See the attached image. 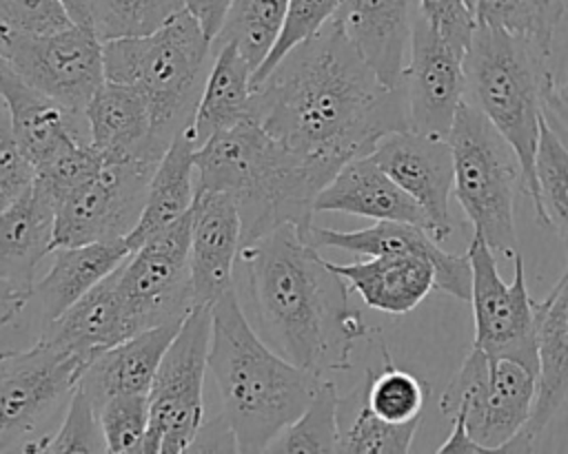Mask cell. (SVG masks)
<instances>
[{
  "label": "cell",
  "mask_w": 568,
  "mask_h": 454,
  "mask_svg": "<svg viewBox=\"0 0 568 454\" xmlns=\"http://www.w3.org/2000/svg\"><path fill=\"white\" fill-rule=\"evenodd\" d=\"M211 332V306H193L151 383L149 432L142 452H191L204 425V376L209 372Z\"/></svg>",
  "instance_id": "cell-8"
},
{
  "label": "cell",
  "mask_w": 568,
  "mask_h": 454,
  "mask_svg": "<svg viewBox=\"0 0 568 454\" xmlns=\"http://www.w3.org/2000/svg\"><path fill=\"white\" fill-rule=\"evenodd\" d=\"M91 146L104 157H140L160 162L166 148L153 135L151 109L142 91L104 80L84 109Z\"/></svg>",
  "instance_id": "cell-24"
},
{
  "label": "cell",
  "mask_w": 568,
  "mask_h": 454,
  "mask_svg": "<svg viewBox=\"0 0 568 454\" xmlns=\"http://www.w3.org/2000/svg\"><path fill=\"white\" fill-rule=\"evenodd\" d=\"M195 151L197 142L193 126L178 133L169 144L151 177L140 221L126 237L131 250H135L151 235L191 213L197 195Z\"/></svg>",
  "instance_id": "cell-29"
},
{
  "label": "cell",
  "mask_w": 568,
  "mask_h": 454,
  "mask_svg": "<svg viewBox=\"0 0 568 454\" xmlns=\"http://www.w3.org/2000/svg\"><path fill=\"white\" fill-rule=\"evenodd\" d=\"M371 157L424 208L430 235L444 241L453 233L448 202L455 186V162L448 137L410 128L395 131L377 142Z\"/></svg>",
  "instance_id": "cell-16"
},
{
  "label": "cell",
  "mask_w": 568,
  "mask_h": 454,
  "mask_svg": "<svg viewBox=\"0 0 568 454\" xmlns=\"http://www.w3.org/2000/svg\"><path fill=\"white\" fill-rule=\"evenodd\" d=\"M195 166L197 190H222L237 202L242 244L284 224H297L308 235L315 197L342 168L286 146L255 120L206 140L195 151Z\"/></svg>",
  "instance_id": "cell-3"
},
{
  "label": "cell",
  "mask_w": 568,
  "mask_h": 454,
  "mask_svg": "<svg viewBox=\"0 0 568 454\" xmlns=\"http://www.w3.org/2000/svg\"><path fill=\"white\" fill-rule=\"evenodd\" d=\"M87 361L40 337L27 350L0 357V452L22 450L71 401Z\"/></svg>",
  "instance_id": "cell-10"
},
{
  "label": "cell",
  "mask_w": 568,
  "mask_h": 454,
  "mask_svg": "<svg viewBox=\"0 0 568 454\" xmlns=\"http://www.w3.org/2000/svg\"><path fill=\"white\" fill-rule=\"evenodd\" d=\"M544 122L568 148V75L561 82L555 78L548 82L544 91Z\"/></svg>",
  "instance_id": "cell-45"
},
{
  "label": "cell",
  "mask_w": 568,
  "mask_h": 454,
  "mask_svg": "<svg viewBox=\"0 0 568 454\" xmlns=\"http://www.w3.org/2000/svg\"><path fill=\"white\" fill-rule=\"evenodd\" d=\"M213 51V64L193 120L197 148L215 133L251 120L253 66L235 44H220Z\"/></svg>",
  "instance_id": "cell-30"
},
{
  "label": "cell",
  "mask_w": 568,
  "mask_h": 454,
  "mask_svg": "<svg viewBox=\"0 0 568 454\" xmlns=\"http://www.w3.org/2000/svg\"><path fill=\"white\" fill-rule=\"evenodd\" d=\"M184 319L142 330L122 343L100 352L82 372L80 388L100 407L106 399L124 392H149L164 352Z\"/></svg>",
  "instance_id": "cell-27"
},
{
  "label": "cell",
  "mask_w": 568,
  "mask_h": 454,
  "mask_svg": "<svg viewBox=\"0 0 568 454\" xmlns=\"http://www.w3.org/2000/svg\"><path fill=\"white\" fill-rule=\"evenodd\" d=\"M237 266L251 326L277 354L304 370H351L355 343L377 332L351 310L346 279L320 257L297 224L242 244Z\"/></svg>",
  "instance_id": "cell-2"
},
{
  "label": "cell",
  "mask_w": 568,
  "mask_h": 454,
  "mask_svg": "<svg viewBox=\"0 0 568 454\" xmlns=\"http://www.w3.org/2000/svg\"><path fill=\"white\" fill-rule=\"evenodd\" d=\"M466 252L473 270V345L493 359H515L537 372L535 299L528 295L521 255L515 252V277L506 283L497 270L495 250L481 235L473 233Z\"/></svg>",
  "instance_id": "cell-12"
},
{
  "label": "cell",
  "mask_w": 568,
  "mask_h": 454,
  "mask_svg": "<svg viewBox=\"0 0 568 454\" xmlns=\"http://www.w3.org/2000/svg\"><path fill=\"white\" fill-rule=\"evenodd\" d=\"M38 179L36 164L20 148L7 109L2 106L0 117V208L11 206L16 199L27 195Z\"/></svg>",
  "instance_id": "cell-43"
},
{
  "label": "cell",
  "mask_w": 568,
  "mask_h": 454,
  "mask_svg": "<svg viewBox=\"0 0 568 454\" xmlns=\"http://www.w3.org/2000/svg\"><path fill=\"white\" fill-rule=\"evenodd\" d=\"M62 4L75 24L93 29V0H62Z\"/></svg>",
  "instance_id": "cell-48"
},
{
  "label": "cell",
  "mask_w": 568,
  "mask_h": 454,
  "mask_svg": "<svg viewBox=\"0 0 568 454\" xmlns=\"http://www.w3.org/2000/svg\"><path fill=\"white\" fill-rule=\"evenodd\" d=\"M331 268L348 281L368 308L386 314H406L430 290H437V266L415 252H382L351 264L331 261Z\"/></svg>",
  "instance_id": "cell-25"
},
{
  "label": "cell",
  "mask_w": 568,
  "mask_h": 454,
  "mask_svg": "<svg viewBox=\"0 0 568 454\" xmlns=\"http://www.w3.org/2000/svg\"><path fill=\"white\" fill-rule=\"evenodd\" d=\"M339 394L322 379L306 410L273 441L268 452H339Z\"/></svg>",
  "instance_id": "cell-33"
},
{
  "label": "cell",
  "mask_w": 568,
  "mask_h": 454,
  "mask_svg": "<svg viewBox=\"0 0 568 454\" xmlns=\"http://www.w3.org/2000/svg\"><path fill=\"white\" fill-rule=\"evenodd\" d=\"M537 323V399L526 427L506 452H532L537 436L555 419L568 396V257L564 272L541 301H535Z\"/></svg>",
  "instance_id": "cell-20"
},
{
  "label": "cell",
  "mask_w": 568,
  "mask_h": 454,
  "mask_svg": "<svg viewBox=\"0 0 568 454\" xmlns=\"http://www.w3.org/2000/svg\"><path fill=\"white\" fill-rule=\"evenodd\" d=\"M242 248L237 202L222 190H197L191 208V290L195 306H213L233 288Z\"/></svg>",
  "instance_id": "cell-18"
},
{
  "label": "cell",
  "mask_w": 568,
  "mask_h": 454,
  "mask_svg": "<svg viewBox=\"0 0 568 454\" xmlns=\"http://www.w3.org/2000/svg\"><path fill=\"white\" fill-rule=\"evenodd\" d=\"M100 423L109 452H142L149 432V392H124L106 399Z\"/></svg>",
  "instance_id": "cell-39"
},
{
  "label": "cell",
  "mask_w": 568,
  "mask_h": 454,
  "mask_svg": "<svg viewBox=\"0 0 568 454\" xmlns=\"http://www.w3.org/2000/svg\"><path fill=\"white\" fill-rule=\"evenodd\" d=\"M288 0H233L213 47L235 44L253 66V73L275 47Z\"/></svg>",
  "instance_id": "cell-31"
},
{
  "label": "cell",
  "mask_w": 568,
  "mask_h": 454,
  "mask_svg": "<svg viewBox=\"0 0 568 454\" xmlns=\"http://www.w3.org/2000/svg\"><path fill=\"white\" fill-rule=\"evenodd\" d=\"M118 268L78 299L62 317L47 323L40 337L64 345L91 363L100 352L138 334L118 288Z\"/></svg>",
  "instance_id": "cell-26"
},
{
  "label": "cell",
  "mask_w": 568,
  "mask_h": 454,
  "mask_svg": "<svg viewBox=\"0 0 568 454\" xmlns=\"http://www.w3.org/2000/svg\"><path fill=\"white\" fill-rule=\"evenodd\" d=\"M546 55L499 29L477 24L464 55L466 100L477 106L515 148L524 193L539 206L535 157L544 122V91L552 80Z\"/></svg>",
  "instance_id": "cell-6"
},
{
  "label": "cell",
  "mask_w": 568,
  "mask_h": 454,
  "mask_svg": "<svg viewBox=\"0 0 568 454\" xmlns=\"http://www.w3.org/2000/svg\"><path fill=\"white\" fill-rule=\"evenodd\" d=\"M209 372L220 396L235 452H268L273 441L306 410L322 374L277 354L251 326L235 288L213 306Z\"/></svg>",
  "instance_id": "cell-4"
},
{
  "label": "cell",
  "mask_w": 568,
  "mask_h": 454,
  "mask_svg": "<svg viewBox=\"0 0 568 454\" xmlns=\"http://www.w3.org/2000/svg\"><path fill=\"white\" fill-rule=\"evenodd\" d=\"M422 423L413 419L408 423H393L377 416L366 403L357 410L353 423L339 436V452L346 454H404L413 445V436Z\"/></svg>",
  "instance_id": "cell-38"
},
{
  "label": "cell",
  "mask_w": 568,
  "mask_h": 454,
  "mask_svg": "<svg viewBox=\"0 0 568 454\" xmlns=\"http://www.w3.org/2000/svg\"><path fill=\"white\" fill-rule=\"evenodd\" d=\"M386 365L379 372L368 370L362 383V403H366L377 416L393 423H408L422 416L424 403L428 399V385H424L408 370L397 368L386 345H382Z\"/></svg>",
  "instance_id": "cell-34"
},
{
  "label": "cell",
  "mask_w": 568,
  "mask_h": 454,
  "mask_svg": "<svg viewBox=\"0 0 568 454\" xmlns=\"http://www.w3.org/2000/svg\"><path fill=\"white\" fill-rule=\"evenodd\" d=\"M102 164L104 155L98 148H93L89 142L75 144L38 168L36 186L51 199L53 206H58L91 182Z\"/></svg>",
  "instance_id": "cell-41"
},
{
  "label": "cell",
  "mask_w": 568,
  "mask_h": 454,
  "mask_svg": "<svg viewBox=\"0 0 568 454\" xmlns=\"http://www.w3.org/2000/svg\"><path fill=\"white\" fill-rule=\"evenodd\" d=\"M342 2L344 0H288L282 33L266 60L253 73V86H257L297 44H302L304 40L315 35L326 22H331L339 11Z\"/></svg>",
  "instance_id": "cell-40"
},
{
  "label": "cell",
  "mask_w": 568,
  "mask_h": 454,
  "mask_svg": "<svg viewBox=\"0 0 568 454\" xmlns=\"http://www.w3.org/2000/svg\"><path fill=\"white\" fill-rule=\"evenodd\" d=\"M417 11V0H344L335 20L379 80L399 89Z\"/></svg>",
  "instance_id": "cell-22"
},
{
  "label": "cell",
  "mask_w": 568,
  "mask_h": 454,
  "mask_svg": "<svg viewBox=\"0 0 568 454\" xmlns=\"http://www.w3.org/2000/svg\"><path fill=\"white\" fill-rule=\"evenodd\" d=\"M455 162L453 193L473 233L504 255L515 257V193L524 190V173L515 148L493 122L468 100L457 111L448 135Z\"/></svg>",
  "instance_id": "cell-7"
},
{
  "label": "cell",
  "mask_w": 568,
  "mask_h": 454,
  "mask_svg": "<svg viewBox=\"0 0 568 454\" xmlns=\"http://www.w3.org/2000/svg\"><path fill=\"white\" fill-rule=\"evenodd\" d=\"M535 175L539 186L537 221L552 226L568 241V148L546 122H541Z\"/></svg>",
  "instance_id": "cell-35"
},
{
  "label": "cell",
  "mask_w": 568,
  "mask_h": 454,
  "mask_svg": "<svg viewBox=\"0 0 568 454\" xmlns=\"http://www.w3.org/2000/svg\"><path fill=\"white\" fill-rule=\"evenodd\" d=\"M182 9L184 0H93V29L102 42L149 35Z\"/></svg>",
  "instance_id": "cell-36"
},
{
  "label": "cell",
  "mask_w": 568,
  "mask_h": 454,
  "mask_svg": "<svg viewBox=\"0 0 568 454\" xmlns=\"http://www.w3.org/2000/svg\"><path fill=\"white\" fill-rule=\"evenodd\" d=\"M131 252L133 250L126 237L53 248L51 266L33 290V297L40 303L42 328L62 317L78 299H82L106 275H111Z\"/></svg>",
  "instance_id": "cell-28"
},
{
  "label": "cell",
  "mask_w": 568,
  "mask_h": 454,
  "mask_svg": "<svg viewBox=\"0 0 568 454\" xmlns=\"http://www.w3.org/2000/svg\"><path fill=\"white\" fill-rule=\"evenodd\" d=\"M251 120L300 153L346 164L408 128V109L333 18L253 86Z\"/></svg>",
  "instance_id": "cell-1"
},
{
  "label": "cell",
  "mask_w": 568,
  "mask_h": 454,
  "mask_svg": "<svg viewBox=\"0 0 568 454\" xmlns=\"http://www.w3.org/2000/svg\"><path fill=\"white\" fill-rule=\"evenodd\" d=\"M213 55V40L197 18L182 9L149 35L106 40L104 73L106 80L142 91L153 135L169 148L178 133L193 126Z\"/></svg>",
  "instance_id": "cell-5"
},
{
  "label": "cell",
  "mask_w": 568,
  "mask_h": 454,
  "mask_svg": "<svg viewBox=\"0 0 568 454\" xmlns=\"http://www.w3.org/2000/svg\"><path fill=\"white\" fill-rule=\"evenodd\" d=\"M186 9L197 18L204 33L215 40L233 0H184Z\"/></svg>",
  "instance_id": "cell-46"
},
{
  "label": "cell",
  "mask_w": 568,
  "mask_h": 454,
  "mask_svg": "<svg viewBox=\"0 0 568 454\" xmlns=\"http://www.w3.org/2000/svg\"><path fill=\"white\" fill-rule=\"evenodd\" d=\"M20 452H109L93 399L78 385L71 401L67 403V414L60 427L51 434H42L24 443Z\"/></svg>",
  "instance_id": "cell-37"
},
{
  "label": "cell",
  "mask_w": 568,
  "mask_h": 454,
  "mask_svg": "<svg viewBox=\"0 0 568 454\" xmlns=\"http://www.w3.org/2000/svg\"><path fill=\"white\" fill-rule=\"evenodd\" d=\"M466 2H468V4H470V9H473V2H475V0H466Z\"/></svg>",
  "instance_id": "cell-49"
},
{
  "label": "cell",
  "mask_w": 568,
  "mask_h": 454,
  "mask_svg": "<svg viewBox=\"0 0 568 454\" xmlns=\"http://www.w3.org/2000/svg\"><path fill=\"white\" fill-rule=\"evenodd\" d=\"M75 24L62 0H0V31L53 33Z\"/></svg>",
  "instance_id": "cell-42"
},
{
  "label": "cell",
  "mask_w": 568,
  "mask_h": 454,
  "mask_svg": "<svg viewBox=\"0 0 568 454\" xmlns=\"http://www.w3.org/2000/svg\"><path fill=\"white\" fill-rule=\"evenodd\" d=\"M408 128L448 137L466 100L464 55L417 11L402 78Z\"/></svg>",
  "instance_id": "cell-15"
},
{
  "label": "cell",
  "mask_w": 568,
  "mask_h": 454,
  "mask_svg": "<svg viewBox=\"0 0 568 454\" xmlns=\"http://www.w3.org/2000/svg\"><path fill=\"white\" fill-rule=\"evenodd\" d=\"M450 421H453L450 434H448V438H446L435 452H439V454H444V452H466V454L486 452V450L468 434V427H466V423H464V419H462L459 414L450 416Z\"/></svg>",
  "instance_id": "cell-47"
},
{
  "label": "cell",
  "mask_w": 568,
  "mask_h": 454,
  "mask_svg": "<svg viewBox=\"0 0 568 454\" xmlns=\"http://www.w3.org/2000/svg\"><path fill=\"white\" fill-rule=\"evenodd\" d=\"M191 213L144 239L118 268V288L135 332L184 319L191 290Z\"/></svg>",
  "instance_id": "cell-13"
},
{
  "label": "cell",
  "mask_w": 568,
  "mask_h": 454,
  "mask_svg": "<svg viewBox=\"0 0 568 454\" xmlns=\"http://www.w3.org/2000/svg\"><path fill=\"white\" fill-rule=\"evenodd\" d=\"M419 13L457 49L466 55V49L477 29L475 11L466 0H417Z\"/></svg>",
  "instance_id": "cell-44"
},
{
  "label": "cell",
  "mask_w": 568,
  "mask_h": 454,
  "mask_svg": "<svg viewBox=\"0 0 568 454\" xmlns=\"http://www.w3.org/2000/svg\"><path fill=\"white\" fill-rule=\"evenodd\" d=\"M535 399V370L515 359H493L473 345L448 381L439 410L448 416L459 414L486 452H506L530 421Z\"/></svg>",
  "instance_id": "cell-9"
},
{
  "label": "cell",
  "mask_w": 568,
  "mask_h": 454,
  "mask_svg": "<svg viewBox=\"0 0 568 454\" xmlns=\"http://www.w3.org/2000/svg\"><path fill=\"white\" fill-rule=\"evenodd\" d=\"M348 213L375 221H406L430 233L424 208L371 157H353L315 197V213Z\"/></svg>",
  "instance_id": "cell-23"
},
{
  "label": "cell",
  "mask_w": 568,
  "mask_h": 454,
  "mask_svg": "<svg viewBox=\"0 0 568 454\" xmlns=\"http://www.w3.org/2000/svg\"><path fill=\"white\" fill-rule=\"evenodd\" d=\"M55 248V206L33 186L0 208V323L7 326L33 299L36 272Z\"/></svg>",
  "instance_id": "cell-17"
},
{
  "label": "cell",
  "mask_w": 568,
  "mask_h": 454,
  "mask_svg": "<svg viewBox=\"0 0 568 454\" xmlns=\"http://www.w3.org/2000/svg\"><path fill=\"white\" fill-rule=\"evenodd\" d=\"M0 95L13 135L36 168L44 166L75 144H91L84 111H73L42 91L29 86L0 62Z\"/></svg>",
  "instance_id": "cell-19"
},
{
  "label": "cell",
  "mask_w": 568,
  "mask_h": 454,
  "mask_svg": "<svg viewBox=\"0 0 568 454\" xmlns=\"http://www.w3.org/2000/svg\"><path fill=\"white\" fill-rule=\"evenodd\" d=\"M158 164L104 157L98 175L55 206V248L129 237L144 210Z\"/></svg>",
  "instance_id": "cell-14"
},
{
  "label": "cell",
  "mask_w": 568,
  "mask_h": 454,
  "mask_svg": "<svg viewBox=\"0 0 568 454\" xmlns=\"http://www.w3.org/2000/svg\"><path fill=\"white\" fill-rule=\"evenodd\" d=\"M0 62L73 111H84L106 80L104 42L82 24L36 35L0 31Z\"/></svg>",
  "instance_id": "cell-11"
},
{
  "label": "cell",
  "mask_w": 568,
  "mask_h": 454,
  "mask_svg": "<svg viewBox=\"0 0 568 454\" xmlns=\"http://www.w3.org/2000/svg\"><path fill=\"white\" fill-rule=\"evenodd\" d=\"M473 11L477 24L499 29L550 58L564 0H475Z\"/></svg>",
  "instance_id": "cell-32"
},
{
  "label": "cell",
  "mask_w": 568,
  "mask_h": 454,
  "mask_svg": "<svg viewBox=\"0 0 568 454\" xmlns=\"http://www.w3.org/2000/svg\"><path fill=\"white\" fill-rule=\"evenodd\" d=\"M308 241L317 248H339L355 255L415 252L433 259L437 266V290L455 299L470 301L473 270L468 252H446L439 241L422 226L406 221H377L359 230H333L311 226Z\"/></svg>",
  "instance_id": "cell-21"
}]
</instances>
